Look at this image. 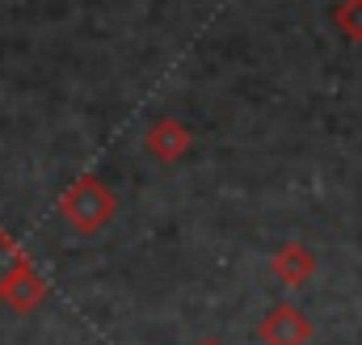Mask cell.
Here are the masks:
<instances>
[{
  "label": "cell",
  "instance_id": "5b68a950",
  "mask_svg": "<svg viewBox=\"0 0 362 345\" xmlns=\"http://www.w3.org/2000/svg\"><path fill=\"white\" fill-rule=\"evenodd\" d=\"M270 269L282 286H308L316 278V253L303 240H286V245H278V253L270 257Z\"/></svg>",
  "mask_w": 362,
  "mask_h": 345
},
{
  "label": "cell",
  "instance_id": "52a82bcc",
  "mask_svg": "<svg viewBox=\"0 0 362 345\" xmlns=\"http://www.w3.org/2000/svg\"><path fill=\"white\" fill-rule=\"evenodd\" d=\"M17 253H21V249H17V240H13V236L0 228V278H4V269L17 261Z\"/></svg>",
  "mask_w": 362,
  "mask_h": 345
},
{
  "label": "cell",
  "instance_id": "277c9868",
  "mask_svg": "<svg viewBox=\"0 0 362 345\" xmlns=\"http://www.w3.org/2000/svg\"><path fill=\"white\" fill-rule=\"evenodd\" d=\"M144 148H148V156H156L160 165H177L181 156H189L194 135H189V127H185L181 118H156V122L148 127Z\"/></svg>",
  "mask_w": 362,
  "mask_h": 345
},
{
  "label": "cell",
  "instance_id": "3957f363",
  "mask_svg": "<svg viewBox=\"0 0 362 345\" xmlns=\"http://www.w3.org/2000/svg\"><path fill=\"white\" fill-rule=\"evenodd\" d=\"M266 345H308L312 341V320L295 308V303H274L257 324Z\"/></svg>",
  "mask_w": 362,
  "mask_h": 345
},
{
  "label": "cell",
  "instance_id": "7a4b0ae2",
  "mask_svg": "<svg viewBox=\"0 0 362 345\" xmlns=\"http://www.w3.org/2000/svg\"><path fill=\"white\" fill-rule=\"evenodd\" d=\"M42 299H47V278L34 269V261L25 257V253H17V261H13V265L4 269V278H0V303H4L8 312L25 316V312H34Z\"/></svg>",
  "mask_w": 362,
  "mask_h": 345
},
{
  "label": "cell",
  "instance_id": "6da1fadb",
  "mask_svg": "<svg viewBox=\"0 0 362 345\" xmlns=\"http://www.w3.org/2000/svg\"><path fill=\"white\" fill-rule=\"evenodd\" d=\"M59 215L68 219V228H72L76 236H97V232H105V223H114L118 198H114V189H110L97 172H81V177L59 194Z\"/></svg>",
  "mask_w": 362,
  "mask_h": 345
},
{
  "label": "cell",
  "instance_id": "ba28073f",
  "mask_svg": "<svg viewBox=\"0 0 362 345\" xmlns=\"http://www.w3.org/2000/svg\"><path fill=\"white\" fill-rule=\"evenodd\" d=\"M198 345H223V341L219 337H206V341H198Z\"/></svg>",
  "mask_w": 362,
  "mask_h": 345
},
{
  "label": "cell",
  "instance_id": "8992f818",
  "mask_svg": "<svg viewBox=\"0 0 362 345\" xmlns=\"http://www.w3.org/2000/svg\"><path fill=\"white\" fill-rule=\"evenodd\" d=\"M333 21L350 42H362V0H341L333 8Z\"/></svg>",
  "mask_w": 362,
  "mask_h": 345
}]
</instances>
